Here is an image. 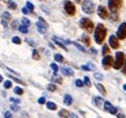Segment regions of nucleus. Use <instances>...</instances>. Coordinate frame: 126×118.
<instances>
[{
	"label": "nucleus",
	"instance_id": "15",
	"mask_svg": "<svg viewBox=\"0 0 126 118\" xmlns=\"http://www.w3.org/2000/svg\"><path fill=\"white\" fill-rule=\"evenodd\" d=\"M59 115L63 118H71V113L66 110V109H62L60 112H59Z\"/></svg>",
	"mask_w": 126,
	"mask_h": 118
},
{
	"label": "nucleus",
	"instance_id": "40",
	"mask_svg": "<svg viewBox=\"0 0 126 118\" xmlns=\"http://www.w3.org/2000/svg\"><path fill=\"white\" fill-rule=\"evenodd\" d=\"M109 113H111V114H116L117 113V108L116 107H114V106H112L110 109H109V111H108Z\"/></svg>",
	"mask_w": 126,
	"mask_h": 118
},
{
	"label": "nucleus",
	"instance_id": "5",
	"mask_svg": "<svg viewBox=\"0 0 126 118\" xmlns=\"http://www.w3.org/2000/svg\"><path fill=\"white\" fill-rule=\"evenodd\" d=\"M81 9L86 14H92L94 12V4L90 0H84L81 5Z\"/></svg>",
	"mask_w": 126,
	"mask_h": 118
},
{
	"label": "nucleus",
	"instance_id": "33",
	"mask_svg": "<svg viewBox=\"0 0 126 118\" xmlns=\"http://www.w3.org/2000/svg\"><path fill=\"white\" fill-rule=\"evenodd\" d=\"M30 21H29V19H27V18H23L22 19V25H24V26H26V27H29L30 26Z\"/></svg>",
	"mask_w": 126,
	"mask_h": 118
},
{
	"label": "nucleus",
	"instance_id": "36",
	"mask_svg": "<svg viewBox=\"0 0 126 118\" xmlns=\"http://www.w3.org/2000/svg\"><path fill=\"white\" fill-rule=\"evenodd\" d=\"M2 18H3V20L4 19H7V20H9V19H11V15L8 13V12H3V14H2Z\"/></svg>",
	"mask_w": 126,
	"mask_h": 118
},
{
	"label": "nucleus",
	"instance_id": "37",
	"mask_svg": "<svg viewBox=\"0 0 126 118\" xmlns=\"http://www.w3.org/2000/svg\"><path fill=\"white\" fill-rule=\"evenodd\" d=\"M75 83H76V85H77L78 87H82V86H83V81L80 80V79H77Z\"/></svg>",
	"mask_w": 126,
	"mask_h": 118
},
{
	"label": "nucleus",
	"instance_id": "10",
	"mask_svg": "<svg viewBox=\"0 0 126 118\" xmlns=\"http://www.w3.org/2000/svg\"><path fill=\"white\" fill-rule=\"evenodd\" d=\"M109 45L112 49H118L119 48V42H118V39L114 36V35H111L110 38H109Z\"/></svg>",
	"mask_w": 126,
	"mask_h": 118
},
{
	"label": "nucleus",
	"instance_id": "25",
	"mask_svg": "<svg viewBox=\"0 0 126 118\" xmlns=\"http://www.w3.org/2000/svg\"><path fill=\"white\" fill-rule=\"evenodd\" d=\"M26 8L28 9V11H31V12H32V11L34 10V5L31 3V2L27 1V2H26Z\"/></svg>",
	"mask_w": 126,
	"mask_h": 118
},
{
	"label": "nucleus",
	"instance_id": "34",
	"mask_svg": "<svg viewBox=\"0 0 126 118\" xmlns=\"http://www.w3.org/2000/svg\"><path fill=\"white\" fill-rule=\"evenodd\" d=\"M12 42L14 44H16V45H20L21 44V39L19 37H13L12 38Z\"/></svg>",
	"mask_w": 126,
	"mask_h": 118
},
{
	"label": "nucleus",
	"instance_id": "52",
	"mask_svg": "<svg viewBox=\"0 0 126 118\" xmlns=\"http://www.w3.org/2000/svg\"><path fill=\"white\" fill-rule=\"evenodd\" d=\"M71 118H78L75 113H71Z\"/></svg>",
	"mask_w": 126,
	"mask_h": 118
},
{
	"label": "nucleus",
	"instance_id": "2",
	"mask_svg": "<svg viewBox=\"0 0 126 118\" xmlns=\"http://www.w3.org/2000/svg\"><path fill=\"white\" fill-rule=\"evenodd\" d=\"M79 26L83 30H85L87 33H92V31L94 30L93 22L89 18H81L79 21Z\"/></svg>",
	"mask_w": 126,
	"mask_h": 118
},
{
	"label": "nucleus",
	"instance_id": "30",
	"mask_svg": "<svg viewBox=\"0 0 126 118\" xmlns=\"http://www.w3.org/2000/svg\"><path fill=\"white\" fill-rule=\"evenodd\" d=\"M73 44H74V45H75V46H76V47H77V48H78L79 51H81L82 53H85V49H84L82 46H80V45H79V44H78L77 42H74Z\"/></svg>",
	"mask_w": 126,
	"mask_h": 118
},
{
	"label": "nucleus",
	"instance_id": "49",
	"mask_svg": "<svg viewBox=\"0 0 126 118\" xmlns=\"http://www.w3.org/2000/svg\"><path fill=\"white\" fill-rule=\"evenodd\" d=\"M117 118H125V115L122 113H118L117 114Z\"/></svg>",
	"mask_w": 126,
	"mask_h": 118
},
{
	"label": "nucleus",
	"instance_id": "42",
	"mask_svg": "<svg viewBox=\"0 0 126 118\" xmlns=\"http://www.w3.org/2000/svg\"><path fill=\"white\" fill-rule=\"evenodd\" d=\"M123 69H122V73L124 74H126V58H125V60H124V63H123Z\"/></svg>",
	"mask_w": 126,
	"mask_h": 118
},
{
	"label": "nucleus",
	"instance_id": "55",
	"mask_svg": "<svg viewBox=\"0 0 126 118\" xmlns=\"http://www.w3.org/2000/svg\"><path fill=\"white\" fill-rule=\"evenodd\" d=\"M123 89H124V90H126V84H124V85H123Z\"/></svg>",
	"mask_w": 126,
	"mask_h": 118
},
{
	"label": "nucleus",
	"instance_id": "35",
	"mask_svg": "<svg viewBox=\"0 0 126 118\" xmlns=\"http://www.w3.org/2000/svg\"><path fill=\"white\" fill-rule=\"evenodd\" d=\"M93 75H94V77H95L97 80H102V79H103L102 74H99V73H95V74H94Z\"/></svg>",
	"mask_w": 126,
	"mask_h": 118
},
{
	"label": "nucleus",
	"instance_id": "21",
	"mask_svg": "<svg viewBox=\"0 0 126 118\" xmlns=\"http://www.w3.org/2000/svg\"><path fill=\"white\" fill-rule=\"evenodd\" d=\"M32 58L34 59V60H35V61H39V60H40V55H39L38 51L34 50V51L32 52Z\"/></svg>",
	"mask_w": 126,
	"mask_h": 118
},
{
	"label": "nucleus",
	"instance_id": "1",
	"mask_svg": "<svg viewBox=\"0 0 126 118\" xmlns=\"http://www.w3.org/2000/svg\"><path fill=\"white\" fill-rule=\"evenodd\" d=\"M106 33H107V30L103 24H98L94 30V40H95L96 44L100 45L103 43L105 37H106Z\"/></svg>",
	"mask_w": 126,
	"mask_h": 118
},
{
	"label": "nucleus",
	"instance_id": "16",
	"mask_svg": "<svg viewBox=\"0 0 126 118\" xmlns=\"http://www.w3.org/2000/svg\"><path fill=\"white\" fill-rule=\"evenodd\" d=\"M95 86H96V88L98 89V91H99L102 95H106V89L104 88V86H103L102 84H100V83H95Z\"/></svg>",
	"mask_w": 126,
	"mask_h": 118
},
{
	"label": "nucleus",
	"instance_id": "43",
	"mask_svg": "<svg viewBox=\"0 0 126 118\" xmlns=\"http://www.w3.org/2000/svg\"><path fill=\"white\" fill-rule=\"evenodd\" d=\"M10 108H11V110H13V111H17V110L19 109L18 105H15V104H12V105L10 106Z\"/></svg>",
	"mask_w": 126,
	"mask_h": 118
},
{
	"label": "nucleus",
	"instance_id": "39",
	"mask_svg": "<svg viewBox=\"0 0 126 118\" xmlns=\"http://www.w3.org/2000/svg\"><path fill=\"white\" fill-rule=\"evenodd\" d=\"M25 42H26V43H28L30 46H32V47H35V46H36L35 42H33L32 40H30V39H25Z\"/></svg>",
	"mask_w": 126,
	"mask_h": 118
},
{
	"label": "nucleus",
	"instance_id": "24",
	"mask_svg": "<svg viewBox=\"0 0 126 118\" xmlns=\"http://www.w3.org/2000/svg\"><path fill=\"white\" fill-rule=\"evenodd\" d=\"M81 41L84 43V45H86V46H89L90 45V39H89V37H87V36H83L82 38H81Z\"/></svg>",
	"mask_w": 126,
	"mask_h": 118
},
{
	"label": "nucleus",
	"instance_id": "6",
	"mask_svg": "<svg viewBox=\"0 0 126 118\" xmlns=\"http://www.w3.org/2000/svg\"><path fill=\"white\" fill-rule=\"evenodd\" d=\"M64 8H65V11L68 15H75L76 13V5L72 2V1H65L64 3Z\"/></svg>",
	"mask_w": 126,
	"mask_h": 118
},
{
	"label": "nucleus",
	"instance_id": "4",
	"mask_svg": "<svg viewBox=\"0 0 126 118\" xmlns=\"http://www.w3.org/2000/svg\"><path fill=\"white\" fill-rule=\"evenodd\" d=\"M123 0H108V8L111 12L115 13L122 6Z\"/></svg>",
	"mask_w": 126,
	"mask_h": 118
},
{
	"label": "nucleus",
	"instance_id": "41",
	"mask_svg": "<svg viewBox=\"0 0 126 118\" xmlns=\"http://www.w3.org/2000/svg\"><path fill=\"white\" fill-rule=\"evenodd\" d=\"M4 118H13L11 112H10V111H6V112L4 113Z\"/></svg>",
	"mask_w": 126,
	"mask_h": 118
},
{
	"label": "nucleus",
	"instance_id": "27",
	"mask_svg": "<svg viewBox=\"0 0 126 118\" xmlns=\"http://www.w3.org/2000/svg\"><path fill=\"white\" fill-rule=\"evenodd\" d=\"M8 7L10 9H16L17 8V4L15 2H13L12 0H9V1H8Z\"/></svg>",
	"mask_w": 126,
	"mask_h": 118
},
{
	"label": "nucleus",
	"instance_id": "56",
	"mask_svg": "<svg viewBox=\"0 0 126 118\" xmlns=\"http://www.w3.org/2000/svg\"><path fill=\"white\" fill-rule=\"evenodd\" d=\"M76 1H77V2H79V1H80V0H76Z\"/></svg>",
	"mask_w": 126,
	"mask_h": 118
},
{
	"label": "nucleus",
	"instance_id": "19",
	"mask_svg": "<svg viewBox=\"0 0 126 118\" xmlns=\"http://www.w3.org/2000/svg\"><path fill=\"white\" fill-rule=\"evenodd\" d=\"M54 58H55V61H57L58 63H63L64 62V57H63L62 55H60V54H56L54 56Z\"/></svg>",
	"mask_w": 126,
	"mask_h": 118
},
{
	"label": "nucleus",
	"instance_id": "38",
	"mask_svg": "<svg viewBox=\"0 0 126 118\" xmlns=\"http://www.w3.org/2000/svg\"><path fill=\"white\" fill-rule=\"evenodd\" d=\"M12 86V82L10 81V80H6L5 82H4V87L6 88V89H7V88H10Z\"/></svg>",
	"mask_w": 126,
	"mask_h": 118
},
{
	"label": "nucleus",
	"instance_id": "53",
	"mask_svg": "<svg viewBox=\"0 0 126 118\" xmlns=\"http://www.w3.org/2000/svg\"><path fill=\"white\" fill-rule=\"evenodd\" d=\"M2 80H3V76H2L1 74H0V82H1Z\"/></svg>",
	"mask_w": 126,
	"mask_h": 118
},
{
	"label": "nucleus",
	"instance_id": "11",
	"mask_svg": "<svg viewBox=\"0 0 126 118\" xmlns=\"http://www.w3.org/2000/svg\"><path fill=\"white\" fill-rule=\"evenodd\" d=\"M61 71H62V73L64 74L65 75H68V76H74V75H75V72H74L71 68H66V67H64V68L61 69Z\"/></svg>",
	"mask_w": 126,
	"mask_h": 118
},
{
	"label": "nucleus",
	"instance_id": "44",
	"mask_svg": "<svg viewBox=\"0 0 126 118\" xmlns=\"http://www.w3.org/2000/svg\"><path fill=\"white\" fill-rule=\"evenodd\" d=\"M38 102H39L40 104H44V103L46 102V99H45V97H40V98L38 99Z\"/></svg>",
	"mask_w": 126,
	"mask_h": 118
},
{
	"label": "nucleus",
	"instance_id": "29",
	"mask_svg": "<svg viewBox=\"0 0 126 118\" xmlns=\"http://www.w3.org/2000/svg\"><path fill=\"white\" fill-rule=\"evenodd\" d=\"M51 68H52V70L54 71V74H55V75L57 74V73H58V70H59V67L55 64V63H52L51 64Z\"/></svg>",
	"mask_w": 126,
	"mask_h": 118
},
{
	"label": "nucleus",
	"instance_id": "45",
	"mask_svg": "<svg viewBox=\"0 0 126 118\" xmlns=\"http://www.w3.org/2000/svg\"><path fill=\"white\" fill-rule=\"evenodd\" d=\"M81 69H82L83 71H86V72H89V71H91V70H90V68H89L88 66H81Z\"/></svg>",
	"mask_w": 126,
	"mask_h": 118
},
{
	"label": "nucleus",
	"instance_id": "8",
	"mask_svg": "<svg viewBox=\"0 0 126 118\" xmlns=\"http://www.w3.org/2000/svg\"><path fill=\"white\" fill-rule=\"evenodd\" d=\"M113 63H114L113 58L110 55H107L102 60V67L104 70H109L111 67H113Z\"/></svg>",
	"mask_w": 126,
	"mask_h": 118
},
{
	"label": "nucleus",
	"instance_id": "47",
	"mask_svg": "<svg viewBox=\"0 0 126 118\" xmlns=\"http://www.w3.org/2000/svg\"><path fill=\"white\" fill-rule=\"evenodd\" d=\"M10 100L12 102H15V103H20V100L19 99H16V98H13V97H10Z\"/></svg>",
	"mask_w": 126,
	"mask_h": 118
},
{
	"label": "nucleus",
	"instance_id": "7",
	"mask_svg": "<svg viewBox=\"0 0 126 118\" xmlns=\"http://www.w3.org/2000/svg\"><path fill=\"white\" fill-rule=\"evenodd\" d=\"M116 38L117 39H120V40H123L126 38V23H121L120 26L118 27V30H117V33H116Z\"/></svg>",
	"mask_w": 126,
	"mask_h": 118
},
{
	"label": "nucleus",
	"instance_id": "23",
	"mask_svg": "<svg viewBox=\"0 0 126 118\" xmlns=\"http://www.w3.org/2000/svg\"><path fill=\"white\" fill-rule=\"evenodd\" d=\"M110 53V50H109V48H108V45H103V47H102V55H108Z\"/></svg>",
	"mask_w": 126,
	"mask_h": 118
},
{
	"label": "nucleus",
	"instance_id": "26",
	"mask_svg": "<svg viewBox=\"0 0 126 118\" xmlns=\"http://www.w3.org/2000/svg\"><path fill=\"white\" fill-rule=\"evenodd\" d=\"M14 92L16 93V94H18V95H21V94H23V89L21 87H19V86H16L15 88H14Z\"/></svg>",
	"mask_w": 126,
	"mask_h": 118
},
{
	"label": "nucleus",
	"instance_id": "32",
	"mask_svg": "<svg viewBox=\"0 0 126 118\" xmlns=\"http://www.w3.org/2000/svg\"><path fill=\"white\" fill-rule=\"evenodd\" d=\"M48 89L50 90V91H55L56 89H57V86H56V84H53V83H50L49 85H48Z\"/></svg>",
	"mask_w": 126,
	"mask_h": 118
},
{
	"label": "nucleus",
	"instance_id": "48",
	"mask_svg": "<svg viewBox=\"0 0 126 118\" xmlns=\"http://www.w3.org/2000/svg\"><path fill=\"white\" fill-rule=\"evenodd\" d=\"M22 12H23L24 14H28V13H29V11H28V9H27L26 7H23V8H22Z\"/></svg>",
	"mask_w": 126,
	"mask_h": 118
},
{
	"label": "nucleus",
	"instance_id": "9",
	"mask_svg": "<svg viewBox=\"0 0 126 118\" xmlns=\"http://www.w3.org/2000/svg\"><path fill=\"white\" fill-rule=\"evenodd\" d=\"M97 14L101 19H106L108 17V12L107 9L104 6H98L97 8Z\"/></svg>",
	"mask_w": 126,
	"mask_h": 118
},
{
	"label": "nucleus",
	"instance_id": "46",
	"mask_svg": "<svg viewBox=\"0 0 126 118\" xmlns=\"http://www.w3.org/2000/svg\"><path fill=\"white\" fill-rule=\"evenodd\" d=\"M5 69H7V70H8L9 72H11L12 74H18V75H19V74H18L17 72H15V71H13L12 69H10V68H8V67H5Z\"/></svg>",
	"mask_w": 126,
	"mask_h": 118
},
{
	"label": "nucleus",
	"instance_id": "17",
	"mask_svg": "<svg viewBox=\"0 0 126 118\" xmlns=\"http://www.w3.org/2000/svg\"><path fill=\"white\" fill-rule=\"evenodd\" d=\"M64 103L66 104V105H71L72 103H73V97L70 95V94H66L65 95V97H64Z\"/></svg>",
	"mask_w": 126,
	"mask_h": 118
},
{
	"label": "nucleus",
	"instance_id": "12",
	"mask_svg": "<svg viewBox=\"0 0 126 118\" xmlns=\"http://www.w3.org/2000/svg\"><path fill=\"white\" fill-rule=\"evenodd\" d=\"M36 26H37V28H38L39 33H41V34H45V33L47 32V26L44 25L43 23H41L40 21H38V22L36 23Z\"/></svg>",
	"mask_w": 126,
	"mask_h": 118
},
{
	"label": "nucleus",
	"instance_id": "3",
	"mask_svg": "<svg viewBox=\"0 0 126 118\" xmlns=\"http://www.w3.org/2000/svg\"><path fill=\"white\" fill-rule=\"evenodd\" d=\"M124 54L122 52H117L116 55H115V61L113 63V68L115 70H120L123 66V63H124Z\"/></svg>",
	"mask_w": 126,
	"mask_h": 118
},
{
	"label": "nucleus",
	"instance_id": "22",
	"mask_svg": "<svg viewBox=\"0 0 126 118\" xmlns=\"http://www.w3.org/2000/svg\"><path fill=\"white\" fill-rule=\"evenodd\" d=\"M8 76H9V77H10L11 79H13L14 81H16L17 83H20V84H23V85H26V83H25L24 81H22L21 79H19V78H17V77H15V76H13V75H11V74H9Z\"/></svg>",
	"mask_w": 126,
	"mask_h": 118
},
{
	"label": "nucleus",
	"instance_id": "31",
	"mask_svg": "<svg viewBox=\"0 0 126 118\" xmlns=\"http://www.w3.org/2000/svg\"><path fill=\"white\" fill-rule=\"evenodd\" d=\"M83 84H85L86 86H90L91 85V82H90V80H89V78H88V76H84V79H83Z\"/></svg>",
	"mask_w": 126,
	"mask_h": 118
},
{
	"label": "nucleus",
	"instance_id": "54",
	"mask_svg": "<svg viewBox=\"0 0 126 118\" xmlns=\"http://www.w3.org/2000/svg\"><path fill=\"white\" fill-rule=\"evenodd\" d=\"M49 45H50V47H51V48H53V49H54V48H55V47H54V46H53V44H52V43H50V44H49Z\"/></svg>",
	"mask_w": 126,
	"mask_h": 118
},
{
	"label": "nucleus",
	"instance_id": "51",
	"mask_svg": "<svg viewBox=\"0 0 126 118\" xmlns=\"http://www.w3.org/2000/svg\"><path fill=\"white\" fill-rule=\"evenodd\" d=\"M1 23H2V24H3V26H4V27H5V28H6V27H7V23H6V22H5V20H2V21H1Z\"/></svg>",
	"mask_w": 126,
	"mask_h": 118
},
{
	"label": "nucleus",
	"instance_id": "50",
	"mask_svg": "<svg viewBox=\"0 0 126 118\" xmlns=\"http://www.w3.org/2000/svg\"><path fill=\"white\" fill-rule=\"evenodd\" d=\"M16 26H17V21H14V22L12 23V28H13V29H15V28H16Z\"/></svg>",
	"mask_w": 126,
	"mask_h": 118
},
{
	"label": "nucleus",
	"instance_id": "28",
	"mask_svg": "<svg viewBox=\"0 0 126 118\" xmlns=\"http://www.w3.org/2000/svg\"><path fill=\"white\" fill-rule=\"evenodd\" d=\"M112 107V104L109 101H105L104 102V110L105 111H109V109Z\"/></svg>",
	"mask_w": 126,
	"mask_h": 118
},
{
	"label": "nucleus",
	"instance_id": "13",
	"mask_svg": "<svg viewBox=\"0 0 126 118\" xmlns=\"http://www.w3.org/2000/svg\"><path fill=\"white\" fill-rule=\"evenodd\" d=\"M53 41L56 43V45H58L60 48H62L63 50H65V51H68V49H67V47L64 45V43H63L62 41H60V39H58L57 37H53Z\"/></svg>",
	"mask_w": 126,
	"mask_h": 118
},
{
	"label": "nucleus",
	"instance_id": "14",
	"mask_svg": "<svg viewBox=\"0 0 126 118\" xmlns=\"http://www.w3.org/2000/svg\"><path fill=\"white\" fill-rule=\"evenodd\" d=\"M93 102L97 107H100L103 104V99L100 96H95V97H93Z\"/></svg>",
	"mask_w": 126,
	"mask_h": 118
},
{
	"label": "nucleus",
	"instance_id": "20",
	"mask_svg": "<svg viewBox=\"0 0 126 118\" xmlns=\"http://www.w3.org/2000/svg\"><path fill=\"white\" fill-rule=\"evenodd\" d=\"M18 30H19L21 33H23V34H27V33H28V27H26V26H24V25H20L19 28H18Z\"/></svg>",
	"mask_w": 126,
	"mask_h": 118
},
{
	"label": "nucleus",
	"instance_id": "18",
	"mask_svg": "<svg viewBox=\"0 0 126 118\" xmlns=\"http://www.w3.org/2000/svg\"><path fill=\"white\" fill-rule=\"evenodd\" d=\"M47 108L50 109V110H56L57 109V104L52 102V101H49V102H47Z\"/></svg>",
	"mask_w": 126,
	"mask_h": 118
}]
</instances>
